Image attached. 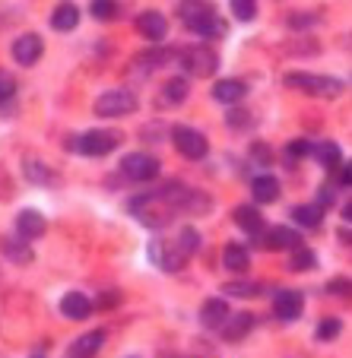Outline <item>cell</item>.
I'll use <instances>...</instances> for the list:
<instances>
[{
    "mask_svg": "<svg viewBox=\"0 0 352 358\" xmlns=\"http://www.w3.org/2000/svg\"><path fill=\"white\" fill-rule=\"evenodd\" d=\"M178 13H181L184 26H188L194 35H204V38H219V35L225 32L223 20L216 16V10H213L210 3H181V7H178Z\"/></svg>",
    "mask_w": 352,
    "mask_h": 358,
    "instance_id": "6da1fadb",
    "label": "cell"
},
{
    "mask_svg": "<svg viewBox=\"0 0 352 358\" xmlns=\"http://www.w3.org/2000/svg\"><path fill=\"white\" fill-rule=\"evenodd\" d=\"M136 95L130 89H108L105 95H99L92 105V111L99 117H124V115H134L136 111Z\"/></svg>",
    "mask_w": 352,
    "mask_h": 358,
    "instance_id": "7a4b0ae2",
    "label": "cell"
},
{
    "mask_svg": "<svg viewBox=\"0 0 352 358\" xmlns=\"http://www.w3.org/2000/svg\"><path fill=\"white\" fill-rule=\"evenodd\" d=\"M286 86L298 89L305 95H339L343 83L333 76H318V73H286Z\"/></svg>",
    "mask_w": 352,
    "mask_h": 358,
    "instance_id": "3957f363",
    "label": "cell"
},
{
    "mask_svg": "<svg viewBox=\"0 0 352 358\" xmlns=\"http://www.w3.org/2000/svg\"><path fill=\"white\" fill-rule=\"evenodd\" d=\"M181 64L190 76H213L219 70V55L213 51L210 45H194V48H184L181 51Z\"/></svg>",
    "mask_w": 352,
    "mask_h": 358,
    "instance_id": "277c9868",
    "label": "cell"
},
{
    "mask_svg": "<svg viewBox=\"0 0 352 358\" xmlns=\"http://www.w3.org/2000/svg\"><path fill=\"white\" fill-rule=\"evenodd\" d=\"M171 143H175V149L181 152L184 159H204L206 152H210L206 136L200 134V130H194V127H184V124L171 127Z\"/></svg>",
    "mask_w": 352,
    "mask_h": 358,
    "instance_id": "5b68a950",
    "label": "cell"
},
{
    "mask_svg": "<svg viewBox=\"0 0 352 358\" xmlns=\"http://www.w3.org/2000/svg\"><path fill=\"white\" fill-rule=\"evenodd\" d=\"M118 143H121L118 130H86V134L80 136V143H76V149H80L83 156L102 159V156H108V152H115Z\"/></svg>",
    "mask_w": 352,
    "mask_h": 358,
    "instance_id": "8992f818",
    "label": "cell"
},
{
    "mask_svg": "<svg viewBox=\"0 0 352 358\" xmlns=\"http://www.w3.org/2000/svg\"><path fill=\"white\" fill-rule=\"evenodd\" d=\"M121 175L127 181H153L159 175V159L156 156H146V152H130V156L121 159Z\"/></svg>",
    "mask_w": 352,
    "mask_h": 358,
    "instance_id": "52a82bcc",
    "label": "cell"
},
{
    "mask_svg": "<svg viewBox=\"0 0 352 358\" xmlns=\"http://www.w3.org/2000/svg\"><path fill=\"white\" fill-rule=\"evenodd\" d=\"M232 311H229V301H223V298H206L204 304H200V324L206 327V330H223L225 324H229Z\"/></svg>",
    "mask_w": 352,
    "mask_h": 358,
    "instance_id": "ba28073f",
    "label": "cell"
},
{
    "mask_svg": "<svg viewBox=\"0 0 352 358\" xmlns=\"http://www.w3.org/2000/svg\"><path fill=\"white\" fill-rule=\"evenodd\" d=\"M136 32H140L146 41L159 45V41L169 35V22H165L162 13H156V10H146V13L136 16Z\"/></svg>",
    "mask_w": 352,
    "mask_h": 358,
    "instance_id": "9c48e42d",
    "label": "cell"
},
{
    "mask_svg": "<svg viewBox=\"0 0 352 358\" xmlns=\"http://www.w3.org/2000/svg\"><path fill=\"white\" fill-rule=\"evenodd\" d=\"M302 308H305V298L295 289H283L273 298V314H276L279 320H295L298 314H302Z\"/></svg>",
    "mask_w": 352,
    "mask_h": 358,
    "instance_id": "30bf717a",
    "label": "cell"
},
{
    "mask_svg": "<svg viewBox=\"0 0 352 358\" xmlns=\"http://www.w3.org/2000/svg\"><path fill=\"white\" fill-rule=\"evenodd\" d=\"M41 51H45V45H41V38L35 32H26V35H20V38L13 41V57H16V64H22V67L38 64Z\"/></svg>",
    "mask_w": 352,
    "mask_h": 358,
    "instance_id": "8fae6325",
    "label": "cell"
},
{
    "mask_svg": "<svg viewBox=\"0 0 352 358\" xmlns=\"http://www.w3.org/2000/svg\"><path fill=\"white\" fill-rule=\"evenodd\" d=\"M16 231H20L22 241H38L48 231V219L41 216L38 210H22L20 216H16Z\"/></svg>",
    "mask_w": 352,
    "mask_h": 358,
    "instance_id": "7c38bea8",
    "label": "cell"
},
{
    "mask_svg": "<svg viewBox=\"0 0 352 358\" xmlns=\"http://www.w3.org/2000/svg\"><path fill=\"white\" fill-rule=\"evenodd\" d=\"M264 248L267 250H298L302 248V235H298L295 229L276 225V229L264 231Z\"/></svg>",
    "mask_w": 352,
    "mask_h": 358,
    "instance_id": "4fadbf2b",
    "label": "cell"
},
{
    "mask_svg": "<svg viewBox=\"0 0 352 358\" xmlns=\"http://www.w3.org/2000/svg\"><path fill=\"white\" fill-rule=\"evenodd\" d=\"M235 225L241 231H248V235H264L267 231V222H264V216H260V210L254 206V203H241V206H235Z\"/></svg>",
    "mask_w": 352,
    "mask_h": 358,
    "instance_id": "5bb4252c",
    "label": "cell"
},
{
    "mask_svg": "<svg viewBox=\"0 0 352 358\" xmlns=\"http://www.w3.org/2000/svg\"><path fill=\"white\" fill-rule=\"evenodd\" d=\"M184 99H188V80L184 76H171L159 89V108H178Z\"/></svg>",
    "mask_w": 352,
    "mask_h": 358,
    "instance_id": "9a60e30c",
    "label": "cell"
},
{
    "mask_svg": "<svg viewBox=\"0 0 352 358\" xmlns=\"http://www.w3.org/2000/svg\"><path fill=\"white\" fill-rule=\"evenodd\" d=\"M0 254H3L10 264H16V266H26V264H32L35 260L29 241H22V238H0Z\"/></svg>",
    "mask_w": 352,
    "mask_h": 358,
    "instance_id": "2e32d148",
    "label": "cell"
},
{
    "mask_svg": "<svg viewBox=\"0 0 352 358\" xmlns=\"http://www.w3.org/2000/svg\"><path fill=\"white\" fill-rule=\"evenodd\" d=\"M61 314L70 320H86L92 314V301H89L83 292H67L61 298Z\"/></svg>",
    "mask_w": 352,
    "mask_h": 358,
    "instance_id": "e0dca14e",
    "label": "cell"
},
{
    "mask_svg": "<svg viewBox=\"0 0 352 358\" xmlns=\"http://www.w3.org/2000/svg\"><path fill=\"white\" fill-rule=\"evenodd\" d=\"M188 257H190V254H188V250H184L178 241H171V244H159V248H156V260H159V264H162L169 273L184 270Z\"/></svg>",
    "mask_w": 352,
    "mask_h": 358,
    "instance_id": "ac0fdd59",
    "label": "cell"
},
{
    "mask_svg": "<svg viewBox=\"0 0 352 358\" xmlns=\"http://www.w3.org/2000/svg\"><path fill=\"white\" fill-rule=\"evenodd\" d=\"M244 95H248V86L241 80H219L213 86V99L223 101V105H238Z\"/></svg>",
    "mask_w": 352,
    "mask_h": 358,
    "instance_id": "d6986e66",
    "label": "cell"
},
{
    "mask_svg": "<svg viewBox=\"0 0 352 358\" xmlns=\"http://www.w3.org/2000/svg\"><path fill=\"white\" fill-rule=\"evenodd\" d=\"M254 314H248V311H241V314H232L229 317V324L223 327V336L229 339V343H238V339H244L251 330H254Z\"/></svg>",
    "mask_w": 352,
    "mask_h": 358,
    "instance_id": "ffe728a7",
    "label": "cell"
},
{
    "mask_svg": "<svg viewBox=\"0 0 352 358\" xmlns=\"http://www.w3.org/2000/svg\"><path fill=\"white\" fill-rule=\"evenodd\" d=\"M102 343H105V333L102 330L86 333V336H80L73 345H70V358H92L95 352L102 349Z\"/></svg>",
    "mask_w": 352,
    "mask_h": 358,
    "instance_id": "44dd1931",
    "label": "cell"
},
{
    "mask_svg": "<svg viewBox=\"0 0 352 358\" xmlns=\"http://www.w3.org/2000/svg\"><path fill=\"white\" fill-rule=\"evenodd\" d=\"M251 194H254V203H273L279 200V181L273 175H260L251 181Z\"/></svg>",
    "mask_w": 352,
    "mask_h": 358,
    "instance_id": "7402d4cb",
    "label": "cell"
},
{
    "mask_svg": "<svg viewBox=\"0 0 352 358\" xmlns=\"http://www.w3.org/2000/svg\"><path fill=\"white\" fill-rule=\"evenodd\" d=\"M223 266L232 273H244L251 266V254L244 244H225L223 250Z\"/></svg>",
    "mask_w": 352,
    "mask_h": 358,
    "instance_id": "603a6c76",
    "label": "cell"
},
{
    "mask_svg": "<svg viewBox=\"0 0 352 358\" xmlns=\"http://www.w3.org/2000/svg\"><path fill=\"white\" fill-rule=\"evenodd\" d=\"M22 175H26V181H32V184H55L57 181L51 165L38 162V159H26V162H22Z\"/></svg>",
    "mask_w": 352,
    "mask_h": 358,
    "instance_id": "cb8c5ba5",
    "label": "cell"
},
{
    "mask_svg": "<svg viewBox=\"0 0 352 358\" xmlns=\"http://www.w3.org/2000/svg\"><path fill=\"white\" fill-rule=\"evenodd\" d=\"M76 22H80V10L73 3H61L51 13V29H57V32H70V29H76Z\"/></svg>",
    "mask_w": 352,
    "mask_h": 358,
    "instance_id": "d4e9b609",
    "label": "cell"
},
{
    "mask_svg": "<svg viewBox=\"0 0 352 358\" xmlns=\"http://www.w3.org/2000/svg\"><path fill=\"white\" fill-rule=\"evenodd\" d=\"M292 219H295V225H305V229H318V225H321V206H314V203H302V206H292Z\"/></svg>",
    "mask_w": 352,
    "mask_h": 358,
    "instance_id": "484cf974",
    "label": "cell"
},
{
    "mask_svg": "<svg viewBox=\"0 0 352 358\" xmlns=\"http://www.w3.org/2000/svg\"><path fill=\"white\" fill-rule=\"evenodd\" d=\"M314 159H318L324 169H339V146L333 140H324V143H318L314 146V152H311Z\"/></svg>",
    "mask_w": 352,
    "mask_h": 358,
    "instance_id": "4316f807",
    "label": "cell"
},
{
    "mask_svg": "<svg viewBox=\"0 0 352 358\" xmlns=\"http://www.w3.org/2000/svg\"><path fill=\"white\" fill-rule=\"evenodd\" d=\"M289 266L295 273H311L314 266H318V254H314V250H308V248H298V250H292Z\"/></svg>",
    "mask_w": 352,
    "mask_h": 358,
    "instance_id": "83f0119b",
    "label": "cell"
},
{
    "mask_svg": "<svg viewBox=\"0 0 352 358\" xmlns=\"http://www.w3.org/2000/svg\"><path fill=\"white\" fill-rule=\"evenodd\" d=\"M225 124H229L232 130H251L254 127V115L244 108H232L229 115H225Z\"/></svg>",
    "mask_w": 352,
    "mask_h": 358,
    "instance_id": "f1b7e54d",
    "label": "cell"
},
{
    "mask_svg": "<svg viewBox=\"0 0 352 358\" xmlns=\"http://www.w3.org/2000/svg\"><path fill=\"white\" fill-rule=\"evenodd\" d=\"M223 292L229 298H251V295H260V285L258 282H225Z\"/></svg>",
    "mask_w": 352,
    "mask_h": 358,
    "instance_id": "f546056e",
    "label": "cell"
},
{
    "mask_svg": "<svg viewBox=\"0 0 352 358\" xmlns=\"http://www.w3.org/2000/svg\"><path fill=\"white\" fill-rule=\"evenodd\" d=\"M339 330H343V324H339L337 317H327V320H321V327H318V339L321 343H330V339L339 336Z\"/></svg>",
    "mask_w": 352,
    "mask_h": 358,
    "instance_id": "4dcf8cb0",
    "label": "cell"
},
{
    "mask_svg": "<svg viewBox=\"0 0 352 358\" xmlns=\"http://www.w3.org/2000/svg\"><path fill=\"white\" fill-rule=\"evenodd\" d=\"M251 159H254V162H260V165H273V149L267 146V143L254 140V143H251Z\"/></svg>",
    "mask_w": 352,
    "mask_h": 358,
    "instance_id": "1f68e13d",
    "label": "cell"
},
{
    "mask_svg": "<svg viewBox=\"0 0 352 358\" xmlns=\"http://www.w3.org/2000/svg\"><path fill=\"white\" fill-rule=\"evenodd\" d=\"M232 13L238 16V20H254V16H258V3H254V0H235V3H232Z\"/></svg>",
    "mask_w": 352,
    "mask_h": 358,
    "instance_id": "d6a6232c",
    "label": "cell"
},
{
    "mask_svg": "<svg viewBox=\"0 0 352 358\" xmlns=\"http://www.w3.org/2000/svg\"><path fill=\"white\" fill-rule=\"evenodd\" d=\"M286 152H289L292 159H302V156H311V152H314V146L305 140V136H298V140H292L289 146H286Z\"/></svg>",
    "mask_w": 352,
    "mask_h": 358,
    "instance_id": "836d02e7",
    "label": "cell"
},
{
    "mask_svg": "<svg viewBox=\"0 0 352 358\" xmlns=\"http://www.w3.org/2000/svg\"><path fill=\"white\" fill-rule=\"evenodd\" d=\"M169 57H175V55H169V51H153V55H140V57H136V64H143L146 70H149V67L156 70V67H162Z\"/></svg>",
    "mask_w": 352,
    "mask_h": 358,
    "instance_id": "e575fe53",
    "label": "cell"
},
{
    "mask_svg": "<svg viewBox=\"0 0 352 358\" xmlns=\"http://www.w3.org/2000/svg\"><path fill=\"white\" fill-rule=\"evenodd\" d=\"M327 292H333V295H352V279H343V276L330 279V282H327Z\"/></svg>",
    "mask_w": 352,
    "mask_h": 358,
    "instance_id": "d590c367",
    "label": "cell"
},
{
    "mask_svg": "<svg viewBox=\"0 0 352 358\" xmlns=\"http://www.w3.org/2000/svg\"><path fill=\"white\" fill-rule=\"evenodd\" d=\"M92 16L95 20H115L118 3H92Z\"/></svg>",
    "mask_w": 352,
    "mask_h": 358,
    "instance_id": "8d00e7d4",
    "label": "cell"
},
{
    "mask_svg": "<svg viewBox=\"0 0 352 358\" xmlns=\"http://www.w3.org/2000/svg\"><path fill=\"white\" fill-rule=\"evenodd\" d=\"M13 92H16V83H13V76H10V73H3V70H0V101L13 99Z\"/></svg>",
    "mask_w": 352,
    "mask_h": 358,
    "instance_id": "74e56055",
    "label": "cell"
},
{
    "mask_svg": "<svg viewBox=\"0 0 352 358\" xmlns=\"http://www.w3.org/2000/svg\"><path fill=\"white\" fill-rule=\"evenodd\" d=\"M118 301H121V292H118V289H111V292H105V295H99V308H115Z\"/></svg>",
    "mask_w": 352,
    "mask_h": 358,
    "instance_id": "f35d334b",
    "label": "cell"
},
{
    "mask_svg": "<svg viewBox=\"0 0 352 358\" xmlns=\"http://www.w3.org/2000/svg\"><path fill=\"white\" fill-rule=\"evenodd\" d=\"M311 22H314V16H302V13L289 16V26H292V29H308Z\"/></svg>",
    "mask_w": 352,
    "mask_h": 358,
    "instance_id": "ab89813d",
    "label": "cell"
},
{
    "mask_svg": "<svg viewBox=\"0 0 352 358\" xmlns=\"http://www.w3.org/2000/svg\"><path fill=\"white\" fill-rule=\"evenodd\" d=\"M286 51H298V55L308 51V55H318V45H314V41H305V45H286Z\"/></svg>",
    "mask_w": 352,
    "mask_h": 358,
    "instance_id": "60d3db41",
    "label": "cell"
},
{
    "mask_svg": "<svg viewBox=\"0 0 352 358\" xmlns=\"http://www.w3.org/2000/svg\"><path fill=\"white\" fill-rule=\"evenodd\" d=\"M321 210H324V206H333V190L330 187H321V203H318Z\"/></svg>",
    "mask_w": 352,
    "mask_h": 358,
    "instance_id": "b9f144b4",
    "label": "cell"
},
{
    "mask_svg": "<svg viewBox=\"0 0 352 358\" xmlns=\"http://www.w3.org/2000/svg\"><path fill=\"white\" fill-rule=\"evenodd\" d=\"M337 238L346 244V248H352V229H339V231H337Z\"/></svg>",
    "mask_w": 352,
    "mask_h": 358,
    "instance_id": "7bdbcfd3",
    "label": "cell"
},
{
    "mask_svg": "<svg viewBox=\"0 0 352 358\" xmlns=\"http://www.w3.org/2000/svg\"><path fill=\"white\" fill-rule=\"evenodd\" d=\"M343 219H346V222L352 225V200H349V203H346V206H343Z\"/></svg>",
    "mask_w": 352,
    "mask_h": 358,
    "instance_id": "ee69618b",
    "label": "cell"
},
{
    "mask_svg": "<svg viewBox=\"0 0 352 358\" xmlns=\"http://www.w3.org/2000/svg\"><path fill=\"white\" fill-rule=\"evenodd\" d=\"M343 184H349V187H352V162L346 165V171H343Z\"/></svg>",
    "mask_w": 352,
    "mask_h": 358,
    "instance_id": "f6af8a7d",
    "label": "cell"
},
{
    "mask_svg": "<svg viewBox=\"0 0 352 358\" xmlns=\"http://www.w3.org/2000/svg\"><path fill=\"white\" fill-rule=\"evenodd\" d=\"M67 358H70V355H67Z\"/></svg>",
    "mask_w": 352,
    "mask_h": 358,
    "instance_id": "bcb514c9",
    "label": "cell"
}]
</instances>
